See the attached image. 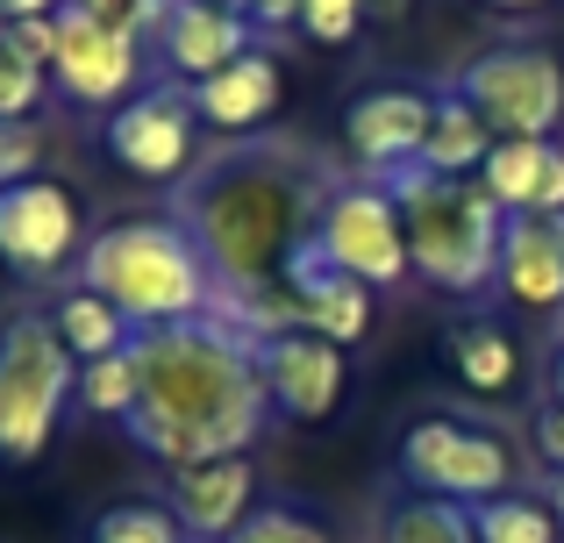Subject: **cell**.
<instances>
[{
  "label": "cell",
  "mask_w": 564,
  "mask_h": 543,
  "mask_svg": "<svg viewBox=\"0 0 564 543\" xmlns=\"http://www.w3.org/2000/svg\"><path fill=\"white\" fill-rule=\"evenodd\" d=\"M344 172L307 158L301 143H236L180 180L172 222L200 243L229 301H258L286 279V258L315 237Z\"/></svg>",
  "instance_id": "cell-1"
},
{
  "label": "cell",
  "mask_w": 564,
  "mask_h": 543,
  "mask_svg": "<svg viewBox=\"0 0 564 543\" xmlns=\"http://www.w3.org/2000/svg\"><path fill=\"white\" fill-rule=\"evenodd\" d=\"M137 408H129V444L158 465H207L243 458L272 422V393L258 372V336L236 322H172L137 329Z\"/></svg>",
  "instance_id": "cell-2"
},
{
  "label": "cell",
  "mask_w": 564,
  "mask_h": 543,
  "mask_svg": "<svg viewBox=\"0 0 564 543\" xmlns=\"http://www.w3.org/2000/svg\"><path fill=\"white\" fill-rule=\"evenodd\" d=\"M79 286L122 307L129 329H172V322H229L236 301L221 293L215 265L172 215L108 222L79 251Z\"/></svg>",
  "instance_id": "cell-3"
},
{
  "label": "cell",
  "mask_w": 564,
  "mask_h": 543,
  "mask_svg": "<svg viewBox=\"0 0 564 543\" xmlns=\"http://www.w3.org/2000/svg\"><path fill=\"white\" fill-rule=\"evenodd\" d=\"M379 186L393 194L400 222H408V258L414 279H429L451 301H486L500 286V237L508 215L486 200L479 180H436L422 165L379 172Z\"/></svg>",
  "instance_id": "cell-4"
},
{
  "label": "cell",
  "mask_w": 564,
  "mask_h": 543,
  "mask_svg": "<svg viewBox=\"0 0 564 543\" xmlns=\"http://www.w3.org/2000/svg\"><path fill=\"white\" fill-rule=\"evenodd\" d=\"M79 408V358L51 315L22 307L0 322V465H36Z\"/></svg>",
  "instance_id": "cell-5"
},
{
  "label": "cell",
  "mask_w": 564,
  "mask_h": 543,
  "mask_svg": "<svg viewBox=\"0 0 564 543\" xmlns=\"http://www.w3.org/2000/svg\"><path fill=\"white\" fill-rule=\"evenodd\" d=\"M400 479L429 501H457V508H479L514 493V450L508 436L479 430V422H457V415H422L400 430Z\"/></svg>",
  "instance_id": "cell-6"
},
{
  "label": "cell",
  "mask_w": 564,
  "mask_h": 543,
  "mask_svg": "<svg viewBox=\"0 0 564 543\" xmlns=\"http://www.w3.org/2000/svg\"><path fill=\"white\" fill-rule=\"evenodd\" d=\"M443 94L479 108L494 137H557L564 129V65L536 43H500V51L457 65Z\"/></svg>",
  "instance_id": "cell-7"
},
{
  "label": "cell",
  "mask_w": 564,
  "mask_h": 543,
  "mask_svg": "<svg viewBox=\"0 0 564 543\" xmlns=\"http://www.w3.org/2000/svg\"><path fill=\"white\" fill-rule=\"evenodd\" d=\"M315 251L329 258L336 272L365 279V286H400V279H414V258H408V222H400L393 194H386L379 180H344L329 194V208H322L315 222Z\"/></svg>",
  "instance_id": "cell-8"
},
{
  "label": "cell",
  "mask_w": 564,
  "mask_h": 543,
  "mask_svg": "<svg viewBox=\"0 0 564 543\" xmlns=\"http://www.w3.org/2000/svg\"><path fill=\"white\" fill-rule=\"evenodd\" d=\"M143 65H151V51H143V36H122V29L94 22L86 8L57 14V57H51V79L57 94L72 100V108L86 115H115L122 100L143 94Z\"/></svg>",
  "instance_id": "cell-9"
},
{
  "label": "cell",
  "mask_w": 564,
  "mask_h": 543,
  "mask_svg": "<svg viewBox=\"0 0 564 543\" xmlns=\"http://www.w3.org/2000/svg\"><path fill=\"white\" fill-rule=\"evenodd\" d=\"M100 137H108V158L122 172H137V180L180 186L186 172L200 165V115H193L186 86H172V79L143 86L137 100H122Z\"/></svg>",
  "instance_id": "cell-10"
},
{
  "label": "cell",
  "mask_w": 564,
  "mask_h": 543,
  "mask_svg": "<svg viewBox=\"0 0 564 543\" xmlns=\"http://www.w3.org/2000/svg\"><path fill=\"white\" fill-rule=\"evenodd\" d=\"M79 251H86V215H79V194L65 180H43L36 172L22 186H0V265L51 279Z\"/></svg>",
  "instance_id": "cell-11"
},
{
  "label": "cell",
  "mask_w": 564,
  "mask_h": 543,
  "mask_svg": "<svg viewBox=\"0 0 564 543\" xmlns=\"http://www.w3.org/2000/svg\"><path fill=\"white\" fill-rule=\"evenodd\" d=\"M250 43H258V29H250V14L229 8V0H165L151 36H143V51H151V65L165 72L172 86H200V79H215L221 65H236Z\"/></svg>",
  "instance_id": "cell-12"
},
{
  "label": "cell",
  "mask_w": 564,
  "mask_h": 543,
  "mask_svg": "<svg viewBox=\"0 0 564 543\" xmlns=\"http://www.w3.org/2000/svg\"><path fill=\"white\" fill-rule=\"evenodd\" d=\"M436 100H443V94L408 86V79L365 86V94L350 100V108H344V143H350V158L365 165V180L400 172V165H414V158H422L429 122H436Z\"/></svg>",
  "instance_id": "cell-13"
},
{
  "label": "cell",
  "mask_w": 564,
  "mask_h": 543,
  "mask_svg": "<svg viewBox=\"0 0 564 543\" xmlns=\"http://www.w3.org/2000/svg\"><path fill=\"white\" fill-rule=\"evenodd\" d=\"M258 372L272 393V415L286 422H329L344 408V350L315 329L258 336Z\"/></svg>",
  "instance_id": "cell-14"
},
{
  "label": "cell",
  "mask_w": 564,
  "mask_h": 543,
  "mask_svg": "<svg viewBox=\"0 0 564 543\" xmlns=\"http://www.w3.org/2000/svg\"><path fill=\"white\" fill-rule=\"evenodd\" d=\"M165 501H172V522L186 530V543H229L264 508L258 501V465H250V450H243V458L180 465Z\"/></svg>",
  "instance_id": "cell-15"
},
{
  "label": "cell",
  "mask_w": 564,
  "mask_h": 543,
  "mask_svg": "<svg viewBox=\"0 0 564 543\" xmlns=\"http://www.w3.org/2000/svg\"><path fill=\"white\" fill-rule=\"evenodd\" d=\"M286 293H293V307H301V329L329 336L336 350H350V344L372 336V286L350 279V272H336L329 258L315 251V237L286 258Z\"/></svg>",
  "instance_id": "cell-16"
},
{
  "label": "cell",
  "mask_w": 564,
  "mask_h": 543,
  "mask_svg": "<svg viewBox=\"0 0 564 543\" xmlns=\"http://www.w3.org/2000/svg\"><path fill=\"white\" fill-rule=\"evenodd\" d=\"M529 315L564 322V215H508L500 237V286Z\"/></svg>",
  "instance_id": "cell-17"
},
{
  "label": "cell",
  "mask_w": 564,
  "mask_h": 543,
  "mask_svg": "<svg viewBox=\"0 0 564 543\" xmlns=\"http://www.w3.org/2000/svg\"><path fill=\"white\" fill-rule=\"evenodd\" d=\"M279 94H286V79H279L272 43H250L236 65L215 72V79L186 86L200 129H221V137H250V129H264V122H272V108H279Z\"/></svg>",
  "instance_id": "cell-18"
},
{
  "label": "cell",
  "mask_w": 564,
  "mask_h": 543,
  "mask_svg": "<svg viewBox=\"0 0 564 543\" xmlns=\"http://www.w3.org/2000/svg\"><path fill=\"white\" fill-rule=\"evenodd\" d=\"M479 186L500 215H564V143L557 137H500L479 165Z\"/></svg>",
  "instance_id": "cell-19"
},
{
  "label": "cell",
  "mask_w": 564,
  "mask_h": 543,
  "mask_svg": "<svg viewBox=\"0 0 564 543\" xmlns=\"http://www.w3.org/2000/svg\"><path fill=\"white\" fill-rule=\"evenodd\" d=\"M494 143L500 137L479 122V108H465L457 94H443L436 100V122H429V143H422L414 165L436 172V180H479V165L494 158Z\"/></svg>",
  "instance_id": "cell-20"
},
{
  "label": "cell",
  "mask_w": 564,
  "mask_h": 543,
  "mask_svg": "<svg viewBox=\"0 0 564 543\" xmlns=\"http://www.w3.org/2000/svg\"><path fill=\"white\" fill-rule=\"evenodd\" d=\"M51 322H57V336H65V350H72L79 365L122 358V350L137 344V329L122 322V307H115V301H100L94 286H72V293H57Z\"/></svg>",
  "instance_id": "cell-21"
},
{
  "label": "cell",
  "mask_w": 564,
  "mask_h": 543,
  "mask_svg": "<svg viewBox=\"0 0 564 543\" xmlns=\"http://www.w3.org/2000/svg\"><path fill=\"white\" fill-rule=\"evenodd\" d=\"M372 543H479V530H471V508H457V501L400 493V501L379 508Z\"/></svg>",
  "instance_id": "cell-22"
},
{
  "label": "cell",
  "mask_w": 564,
  "mask_h": 543,
  "mask_svg": "<svg viewBox=\"0 0 564 543\" xmlns=\"http://www.w3.org/2000/svg\"><path fill=\"white\" fill-rule=\"evenodd\" d=\"M443 365H451L457 387H471V393H508L522 358H514V336L508 329L471 322V329H451V336H443Z\"/></svg>",
  "instance_id": "cell-23"
},
{
  "label": "cell",
  "mask_w": 564,
  "mask_h": 543,
  "mask_svg": "<svg viewBox=\"0 0 564 543\" xmlns=\"http://www.w3.org/2000/svg\"><path fill=\"white\" fill-rule=\"evenodd\" d=\"M471 530L479 543H564V522L551 508V493H500V501H479L471 508Z\"/></svg>",
  "instance_id": "cell-24"
},
{
  "label": "cell",
  "mask_w": 564,
  "mask_h": 543,
  "mask_svg": "<svg viewBox=\"0 0 564 543\" xmlns=\"http://www.w3.org/2000/svg\"><path fill=\"white\" fill-rule=\"evenodd\" d=\"M86 543H186V530L158 501H115L86 522Z\"/></svg>",
  "instance_id": "cell-25"
},
{
  "label": "cell",
  "mask_w": 564,
  "mask_h": 543,
  "mask_svg": "<svg viewBox=\"0 0 564 543\" xmlns=\"http://www.w3.org/2000/svg\"><path fill=\"white\" fill-rule=\"evenodd\" d=\"M43 86H51V72H43L36 57L8 36V22H0V129H8V122H36Z\"/></svg>",
  "instance_id": "cell-26"
},
{
  "label": "cell",
  "mask_w": 564,
  "mask_h": 543,
  "mask_svg": "<svg viewBox=\"0 0 564 543\" xmlns=\"http://www.w3.org/2000/svg\"><path fill=\"white\" fill-rule=\"evenodd\" d=\"M79 408L100 422H129L137 408V358H100V365H79Z\"/></svg>",
  "instance_id": "cell-27"
},
{
  "label": "cell",
  "mask_w": 564,
  "mask_h": 543,
  "mask_svg": "<svg viewBox=\"0 0 564 543\" xmlns=\"http://www.w3.org/2000/svg\"><path fill=\"white\" fill-rule=\"evenodd\" d=\"M229 543H329V530H322L315 515H301V508H258V515L243 522Z\"/></svg>",
  "instance_id": "cell-28"
},
{
  "label": "cell",
  "mask_w": 564,
  "mask_h": 543,
  "mask_svg": "<svg viewBox=\"0 0 564 543\" xmlns=\"http://www.w3.org/2000/svg\"><path fill=\"white\" fill-rule=\"evenodd\" d=\"M365 22V0H301V29L315 43H350Z\"/></svg>",
  "instance_id": "cell-29"
},
{
  "label": "cell",
  "mask_w": 564,
  "mask_h": 543,
  "mask_svg": "<svg viewBox=\"0 0 564 543\" xmlns=\"http://www.w3.org/2000/svg\"><path fill=\"white\" fill-rule=\"evenodd\" d=\"M36 158H43V143H36V122H8V129H0V186H22V180H36Z\"/></svg>",
  "instance_id": "cell-30"
},
{
  "label": "cell",
  "mask_w": 564,
  "mask_h": 543,
  "mask_svg": "<svg viewBox=\"0 0 564 543\" xmlns=\"http://www.w3.org/2000/svg\"><path fill=\"white\" fill-rule=\"evenodd\" d=\"M8 36H14V43H22V51H29V57H36V65H43V72H51V57H57V14H43V22H14V29H8Z\"/></svg>",
  "instance_id": "cell-31"
},
{
  "label": "cell",
  "mask_w": 564,
  "mask_h": 543,
  "mask_svg": "<svg viewBox=\"0 0 564 543\" xmlns=\"http://www.w3.org/2000/svg\"><path fill=\"white\" fill-rule=\"evenodd\" d=\"M536 458L551 465V473H564V408L557 401L536 415Z\"/></svg>",
  "instance_id": "cell-32"
},
{
  "label": "cell",
  "mask_w": 564,
  "mask_h": 543,
  "mask_svg": "<svg viewBox=\"0 0 564 543\" xmlns=\"http://www.w3.org/2000/svg\"><path fill=\"white\" fill-rule=\"evenodd\" d=\"M250 29H286V22H301V0H250Z\"/></svg>",
  "instance_id": "cell-33"
},
{
  "label": "cell",
  "mask_w": 564,
  "mask_h": 543,
  "mask_svg": "<svg viewBox=\"0 0 564 543\" xmlns=\"http://www.w3.org/2000/svg\"><path fill=\"white\" fill-rule=\"evenodd\" d=\"M43 14H65V0H0V22H43Z\"/></svg>",
  "instance_id": "cell-34"
},
{
  "label": "cell",
  "mask_w": 564,
  "mask_h": 543,
  "mask_svg": "<svg viewBox=\"0 0 564 543\" xmlns=\"http://www.w3.org/2000/svg\"><path fill=\"white\" fill-rule=\"evenodd\" d=\"M551 401H557V408H564V344H557V350H551Z\"/></svg>",
  "instance_id": "cell-35"
},
{
  "label": "cell",
  "mask_w": 564,
  "mask_h": 543,
  "mask_svg": "<svg viewBox=\"0 0 564 543\" xmlns=\"http://www.w3.org/2000/svg\"><path fill=\"white\" fill-rule=\"evenodd\" d=\"M486 8H500V14H529V8H543V0H486Z\"/></svg>",
  "instance_id": "cell-36"
},
{
  "label": "cell",
  "mask_w": 564,
  "mask_h": 543,
  "mask_svg": "<svg viewBox=\"0 0 564 543\" xmlns=\"http://www.w3.org/2000/svg\"><path fill=\"white\" fill-rule=\"evenodd\" d=\"M551 508H557V522H564V473L551 479Z\"/></svg>",
  "instance_id": "cell-37"
},
{
  "label": "cell",
  "mask_w": 564,
  "mask_h": 543,
  "mask_svg": "<svg viewBox=\"0 0 564 543\" xmlns=\"http://www.w3.org/2000/svg\"><path fill=\"white\" fill-rule=\"evenodd\" d=\"M229 8H250V0H229Z\"/></svg>",
  "instance_id": "cell-38"
},
{
  "label": "cell",
  "mask_w": 564,
  "mask_h": 543,
  "mask_svg": "<svg viewBox=\"0 0 564 543\" xmlns=\"http://www.w3.org/2000/svg\"><path fill=\"white\" fill-rule=\"evenodd\" d=\"M557 344H564V322H557Z\"/></svg>",
  "instance_id": "cell-39"
}]
</instances>
